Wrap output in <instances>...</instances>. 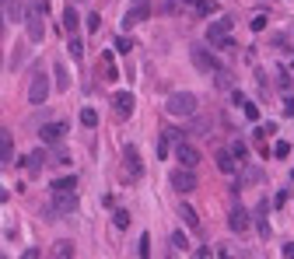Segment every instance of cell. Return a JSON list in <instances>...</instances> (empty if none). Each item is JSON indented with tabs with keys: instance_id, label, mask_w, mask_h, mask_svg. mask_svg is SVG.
<instances>
[{
	"instance_id": "17",
	"label": "cell",
	"mask_w": 294,
	"mask_h": 259,
	"mask_svg": "<svg viewBox=\"0 0 294 259\" xmlns=\"http://www.w3.org/2000/svg\"><path fill=\"white\" fill-rule=\"evenodd\" d=\"M53 259H74V242H56L53 245Z\"/></svg>"
},
{
	"instance_id": "14",
	"label": "cell",
	"mask_w": 294,
	"mask_h": 259,
	"mask_svg": "<svg viewBox=\"0 0 294 259\" xmlns=\"http://www.w3.org/2000/svg\"><path fill=\"white\" fill-rule=\"evenodd\" d=\"M0 161H14V137L0 130Z\"/></svg>"
},
{
	"instance_id": "28",
	"label": "cell",
	"mask_w": 294,
	"mask_h": 259,
	"mask_svg": "<svg viewBox=\"0 0 294 259\" xmlns=\"http://www.w3.org/2000/svg\"><path fill=\"white\" fill-rule=\"evenodd\" d=\"M273 154H277V158H287V154H291V144H287V140H277V144H273Z\"/></svg>"
},
{
	"instance_id": "24",
	"label": "cell",
	"mask_w": 294,
	"mask_h": 259,
	"mask_svg": "<svg viewBox=\"0 0 294 259\" xmlns=\"http://www.w3.org/2000/svg\"><path fill=\"white\" fill-rule=\"evenodd\" d=\"M182 4H189V7H196L200 14H210V11H214V4H210V0H182Z\"/></svg>"
},
{
	"instance_id": "21",
	"label": "cell",
	"mask_w": 294,
	"mask_h": 259,
	"mask_svg": "<svg viewBox=\"0 0 294 259\" xmlns=\"http://www.w3.org/2000/svg\"><path fill=\"white\" fill-rule=\"evenodd\" d=\"M42 165H46V151H35V154L25 158V168H32V172H39Z\"/></svg>"
},
{
	"instance_id": "42",
	"label": "cell",
	"mask_w": 294,
	"mask_h": 259,
	"mask_svg": "<svg viewBox=\"0 0 294 259\" xmlns=\"http://www.w3.org/2000/svg\"><path fill=\"white\" fill-rule=\"evenodd\" d=\"M140 4H147V0H133V7H140Z\"/></svg>"
},
{
	"instance_id": "33",
	"label": "cell",
	"mask_w": 294,
	"mask_h": 259,
	"mask_svg": "<svg viewBox=\"0 0 294 259\" xmlns=\"http://www.w3.org/2000/svg\"><path fill=\"white\" fill-rule=\"evenodd\" d=\"M266 28V14H256L252 18V32H263Z\"/></svg>"
},
{
	"instance_id": "23",
	"label": "cell",
	"mask_w": 294,
	"mask_h": 259,
	"mask_svg": "<svg viewBox=\"0 0 294 259\" xmlns=\"http://www.w3.org/2000/svg\"><path fill=\"white\" fill-rule=\"evenodd\" d=\"M238 102H242V112H245V116H249V119H259V109H256V105H252V102H249V98H242V95H238Z\"/></svg>"
},
{
	"instance_id": "29",
	"label": "cell",
	"mask_w": 294,
	"mask_h": 259,
	"mask_svg": "<svg viewBox=\"0 0 294 259\" xmlns=\"http://www.w3.org/2000/svg\"><path fill=\"white\" fill-rule=\"evenodd\" d=\"M112 221H116V228H130V214H126V210H116Z\"/></svg>"
},
{
	"instance_id": "27",
	"label": "cell",
	"mask_w": 294,
	"mask_h": 259,
	"mask_svg": "<svg viewBox=\"0 0 294 259\" xmlns=\"http://www.w3.org/2000/svg\"><path fill=\"white\" fill-rule=\"evenodd\" d=\"M81 53H84V42H81V35H70V56H74V60H81Z\"/></svg>"
},
{
	"instance_id": "2",
	"label": "cell",
	"mask_w": 294,
	"mask_h": 259,
	"mask_svg": "<svg viewBox=\"0 0 294 259\" xmlns=\"http://www.w3.org/2000/svg\"><path fill=\"white\" fill-rule=\"evenodd\" d=\"M165 109H168V116H196V109H200V102H196L193 91H175V95H168L165 102Z\"/></svg>"
},
{
	"instance_id": "10",
	"label": "cell",
	"mask_w": 294,
	"mask_h": 259,
	"mask_svg": "<svg viewBox=\"0 0 294 259\" xmlns=\"http://www.w3.org/2000/svg\"><path fill=\"white\" fill-rule=\"evenodd\" d=\"M175 158H179V165H182V168H196V165H200V151H196L193 144L179 140V144H175Z\"/></svg>"
},
{
	"instance_id": "5",
	"label": "cell",
	"mask_w": 294,
	"mask_h": 259,
	"mask_svg": "<svg viewBox=\"0 0 294 259\" xmlns=\"http://www.w3.org/2000/svg\"><path fill=\"white\" fill-rule=\"evenodd\" d=\"M46 98H49V77H46L42 70H35V74H32V84H28V102H32V105H42Z\"/></svg>"
},
{
	"instance_id": "34",
	"label": "cell",
	"mask_w": 294,
	"mask_h": 259,
	"mask_svg": "<svg viewBox=\"0 0 294 259\" xmlns=\"http://www.w3.org/2000/svg\"><path fill=\"white\" fill-rule=\"evenodd\" d=\"M287 200H291V189H280V193H277V200H273V203H277V207H284Z\"/></svg>"
},
{
	"instance_id": "6",
	"label": "cell",
	"mask_w": 294,
	"mask_h": 259,
	"mask_svg": "<svg viewBox=\"0 0 294 259\" xmlns=\"http://www.w3.org/2000/svg\"><path fill=\"white\" fill-rule=\"evenodd\" d=\"M123 158H126V179L130 182H140L144 179V165H140V151L130 144L126 151H123Z\"/></svg>"
},
{
	"instance_id": "26",
	"label": "cell",
	"mask_w": 294,
	"mask_h": 259,
	"mask_svg": "<svg viewBox=\"0 0 294 259\" xmlns=\"http://www.w3.org/2000/svg\"><path fill=\"white\" fill-rule=\"evenodd\" d=\"M81 123L84 126H98V112L95 109H81Z\"/></svg>"
},
{
	"instance_id": "4",
	"label": "cell",
	"mask_w": 294,
	"mask_h": 259,
	"mask_svg": "<svg viewBox=\"0 0 294 259\" xmlns=\"http://www.w3.org/2000/svg\"><path fill=\"white\" fill-rule=\"evenodd\" d=\"M193 63L203 70V74H224V67H221V60H217L214 53H207L203 46H193Z\"/></svg>"
},
{
	"instance_id": "18",
	"label": "cell",
	"mask_w": 294,
	"mask_h": 259,
	"mask_svg": "<svg viewBox=\"0 0 294 259\" xmlns=\"http://www.w3.org/2000/svg\"><path fill=\"white\" fill-rule=\"evenodd\" d=\"M217 168L231 175V172H235V154H231V151H217Z\"/></svg>"
},
{
	"instance_id": "8",
	"label": "cell",
	"mask_w": 294,
	"mask_h": 259,
	"mask_svg": "<svg viewBox=\"0 0 294 259\" xmlns=\"http://www.w3.org/2000/svg\"><path fill=\"white\" fill-rule=\"evenodd\" d=\"M168 182H172V189H179V193H193V189H196V175H193V168H175Z\"/></svg>"
},
{
	"instance_id": "22",
	"label": "cell",
	"mask_w": 294,
	"mask_h": 259,
	"mask_svg": "<svg viewBox=\"0 0 294 259\" xmlns=\"http://www.w3.org/2000/svg\"><path fill=\"white\" fill-rule=\"evenodd\" d=\"M179 214H182V221H186V224H189V228H200V217H196V210L193 207H186V203H182V207H179Z\"/></svg>"
},
{
	"instance_id": "40",
	"label": "cell",
	"mask_w": 294,
	"mask_h": 259,
	"mask_svg": "<svg viewBox=\"0 0 294 259\" xmlns=\"http://www.w3.org/2000/svg\"><path fill=\"white\" fill-rule=\"evenodd\" d=\"M284 259H294V242L291 245H284Z\"/></svg>"
},
{
	"instance_id": "41",
	"label": "cell",
	"mask_w": 294,
	"mask_h": 259,
	"mask_svg": "<svg viewBox=\"0 0 294 259\" xmlns=\"http://www.w3.org/2000/svg\"><path fill=\"white\" fill-rule=\"evenodd\" d=\"M4 200H7V189H4V186H0V203H4Z\"/></svg>"
},
{
	"instance_id": "37",
	"label": "cell",
	"mask_w": 294,
	"mask_h": 259,
	"mask_svg": "<svg viewBox=\"0 0 294 259\" xmlns=\"http://www.w3.org/2000/svg\"><path fill=\"white\" fill-rule=\"evenodd\" d=\"M196 259H214V252H210V249L203 245V249H196Z\"/></svg>"
},
{
	"instance_id": "1",
	"label": "cell",
	"mask_w": 294,
	"mask_h": 259,
	"mask_svg": "<svg viewBox=\"0 0 294 259\" xmlns=\"http://www.w3.org/2000/svg\"><path fill=\"white\" fill-rule=\"evenodd\" d=\"M25 28H28L32 42H42V35H46V4L42 0H32L25 7Z\"/></svg>"
},
{
	"instance_id": "13",
	"label": "cell",
	"mask_w": 294,
	"mask_h": 259,
	"mask_svg": "<svg viewBox=\"0 0 294 259\" xmlns=\"http://www.w3.org/2000/svg\"><path fill=\"white\" fill-rule=\"evenodd\" d=\"M147 14H151V7H147V4H140V7H130V11H126V18H123V28H133V25H140V21L147 18Z\"/></svg>"
},
{
	"instance_id": "35",
	"label": "cell",
	"mask_w": 294,
	"mask_h": 259,
	"mask_svg": "<svg viewBox=\"0 0 294 259\" xmlns=\"http://www.w3.org/2000/svg\"><path fill=\"white\" fill-rule=\"evenodd\" d=\"M242 179H245V182H256V179H259V172H256V168H245V172H242Z\"/></svg>"
},
{
	"instance_id": "39",
	"label": "cell",
	"mask_w": 294,
	"mask_h": 259,
	"mask_svg": "<svg viewBox=\"0 0 294 259\" xmlns=\"http://www.w3.org/2000/svg\"><path fill=\"white\" fill-rule=\"evenodd\" d=\"M21 259H39V249H25V252H21Z\"/></svg>"
},
{
	"instance_id": "44",
	"label": "cell",
	"mask_w": 294,
	"mask_h": 259,
	"mask_svg": "<svg viewBox=\"0 0 294 259\" xmlns=\"http://www.w3.org/2000/svg\"><path fill=\"white\" fill-rule=\"evenodd\" d=\"M0 259H7V256H4V252H0Z\"/></svg>"
},
{
	"instance_id": "16",
	"label": "cell",
	"mask_w": 294,
	"mask_h": 259,
	"mask_svg": "<svg viewBox=\"0 0 294 259\" xmlns=\"http://www.w3.org/2000/svg\"><path fill=\"white\" fill-rule=\"evenodd\" d=\"M119 77V70H116V63H112V53H102V81H112Z\"/></svg>"
},
{
	"instance_id": "32",
	"label": "cell",
	"mask_w": 294,
	"mask_h": 259,
	"mask_svg": "<svg viewBox=\"0 0 294 259\" xmlns=\"http://www.w3.org/2000/svg\"><path fill=\"white\" fill-rule=\"evenodd\" d=\"M147 256H151V235L140 238V259H147Z\"/></svg>"
},
{
	"instance_id": "20",
	"label": "cell",
	"mask_w": 294,
	"mask_h": 259,
	"mask_svg": "<svg viewBox=\"0 0 294 259\" xmlns=\"http://www.w3.org/2000/svg\"><path fill=\"white\" fill-rule=\"evenodd\" d=\"M74 189H77V179H74V175H70V179H56V182H53V193H74Z\"/></svg>"
},
{
	"instance_id": "43",
	"label": "cell",
	"mask_w": 294,
	"mask_h": 259,
	"mask_svg": "<svg viewBox=\"0 0 294 259\" xmlns=\"http://www.w3.org/2000/svg\"><path fill=\"white\" fill-rule=\"evenodd\" d=\"M7 4H11V0H0V7H7Z\"/></svg>"
},
{
	"instance_id": "3",
	"label": "cell",
	"mask_w": 294,
	"mask_h": 259,
	"mask_svg": "<svg viewBox=\"0 0 294 259\" xmlns=\"http://www.w3.org/2000/svg\"><path fill=\"white\" fill-rule=\"evenodd\" d=\"M77 210V193H53V203L46 207L49 217H63V214H74Z\"/></svg>"
},
{
	"instance_id": "11",
	"label": "cell",
	"mask_w": 294,
	"mask_h": 259,
	"mask_svg": "<svg viewBox=\"0 0 294 259\" xmlns=\"http://www.w3.org/2000/svg\"><path fill=\"white\" fill-rule=\"evenodd\" d=\"M39 137H42V144H60L67 137V123H46L39 130Z\"/></svg>"
},
{
	"instance_id": "36",
	"label": "cell",
	"mask_w": 294,
	"mask_h": 259,
	"mask_svg": "<svg viewBox=\"0 0 294 259\" xmlns=\"http://www.w3.org/2000/svg\"><path fill=\"white\" fill-rule=\"evenodd\" d=\"M277 84H280V88H291V77H287V74L280 70V74H277Z\"/></svg>"
},
{
	"instance_id": "15",
	"label": "cell",
	"mask_w": 294,
	"mask_h": 259,
	"mask_svg": "<svg viewBox=\"0 0 294 259\" xmlns=\"http://www.w3.org/2000/svg\"><path fill=\"white\" fill-rule=\"evenodd\" d=\"M77 28H81V14L74 7H67V11H63V32H67V35H77Z\"/></svg>"
},
{
	"instance_id": "12",
	"label": "cell",
	"mask_w": 294,
	"mask_h": 259,
	"mask_svg": "<svg viewBox=\"0 0 294 259\" xmlns=\"http://www.w3.org/2000/svg\"><path fill=\"white\" fill-rule=\"evenodd\" d=\"M249 224H252V217H249V210H245V207H235V210L228 214V228L238 231V235H242V231H249Z\"/></svg>"
},
{
	"instance_id": "9",
	"label": "cell",
	"mask_w": 294,
	"mask_h": 259,
	"mask_svg": "<svg viewBox=\"0 0 294 259\" xmlns=\"http://www.w3.org/2000/svg\"><path fill=\"white\" fill-rule=\"evenodd\" d=\"M228 32H231V18H217L207 25V42L210 46H217V42H224L228 39Z\"/></svg>"
},
{
	"instance_id": "25",
	"label": "cell",
	"mask_w": 294,
	"mask_h": 259,
	"mask_svg": "<svg viewBox=\"0 0 294 259\" xmlns=\"http://www.w3.org/2000/svg\"><path fill=\"white\" fill-rule=\"evenodd\" d=\"M130 49H133V39H130V35H119V39H116V53H123V56H126Z\"/></svg>"
},
{
	"instance_id": "38",
	"label": "cell",
	"mask_w": 294,
	"mask_h": 259,
	"mask_svg": "<svg viewBox=\"0 0 294 259\" xmlns=\"http://www.w3.org/2000/svg\"><path fill=\"white\" fill-rule=\"evenodd\" d=\"M284 112H287V116H294V98H291V95L284 98Z\"/></svg>"
},
{
	"instance_id": "19",
	"label": "cell",
	"mask_w": 294,
	"mask_h": 259,
	"mask_svg": "<svg viewBox=\"0 0 294 259\" xmlns=\"http://www.w3.org/2000/svg\"><path fill=\"white\" fill-rule=\"evenodd\" d=\"M53 74H56V88H60V91H67V88H70V74H67V67L56 63V67H53Z\"/></svg>"
},
{
	"instance_id": "31",
	"label": "cell",
	"mask_w": 294,
	"mask_h": 259,
	"mask_svg": "<svg viewBox=\"0 0 294 259\" xmlns=\"http://www.w3.org/2000/svg\"><path fill=\"white\" fill-rule=\"evenodd\" d=\"M172 245H175V249H189V238H186L182 231H175V235H172Z\"/></svg>"
},
{
	"instance_id": "30",
	"label": "cell",
	"mask_w": 294,
	"mask_h": 259,
	"mask_svg": "<svg viewBox=\"0 0 294 259\" xmlns=\"http://www.w3.org/2000/svg\"><path fill=\"white\" fill-rule=\"evenodd\" d=\"M245 151H249V147H245V140H235V144H231V154H235L238 161L245 158Z\"/></svg>"
},
{
	"instance_id": "7",
	"label": "cell",
	"mask_w": 294,
	"mask_h": 259,
	"mask_svg": "<svg viewBox=\"0 0 294 259\" xmlns=\"http://www.w3.org/2000/svg\"><path fill=\"white\" fill-rule=\"evenodd\" d=\"M112 109H116L119 119H130L133 109H137V98H133L130 91H116V95H112Z\"/></svg>"
}]
</instances>
